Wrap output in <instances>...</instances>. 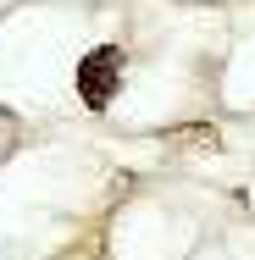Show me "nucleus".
I'll use <instances>...</instances> for the list:
<instances>
[{
	"mask_svg": "<svg viewBox=\"0 0 255 260\" xmlns=\"http://www.w3.org/2000/svg\"><path fill=\"white\" fill-rule=\"evenodd\" d=\"M122 89V50L117 45H95V50L78 61V100L89 111H105Z\"/></svg>",
	"mask_w": 255,
	"mask_h": 260,
	"instance_id": "f257e3e1",
	"label": "nucleus"
}]
</instances>
